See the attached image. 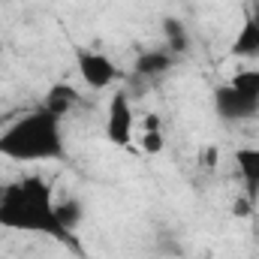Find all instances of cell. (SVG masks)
Masks as SVG:
<instances>
[{
    "mask_svg": "<svg viewBox=\"0 0 259 259\" xmlns=\"http://www.w3.org/2000/svg\"><path fill=\"white\" fill-rule=\"evenodd\" d=\"M0 226L15 232H33L72 244V229L64 223L61 208L55 205L52 184L42 178H21L6 184L0 196Z\"/></svg>",
    "mask_w": 259,
    "mask_h": 259,
    "instance_id": "1",
    "label": "cell"
},
{
    "mask_svg": "<svg viewBox=\"0 0 259 259\" xmlns=\"http://www.w3.org/2000/svg\"><path fill=\"white\" fill-rule=\"evenodd\" d=\"M0 157L18 160V163L64 160L66 142L64 130H61V118L42 106L12 118L0 130Z\"/></svg>",
    "mask_w": 259,
    "mask_h": 259,
    "instance_id": "2",
    "label": "cell"
},
{
    "mask_svg": "<svg viewBox=\"0 0 259 259\" xmlns=\"http://www.w3.org/2000/svg\"><path fill=\"white\" fill-rule=\"evenodd\" d=\"M214 112L229 121V124H238V121H250L259 115V97H250L232 84H223L214 91Z\"/></svg>",
    "mask_w": 259,
    "mask_h": 259,
    "instance_id": "3",
    "label": "cell"
},
{
    "mask_svg": "<svg viewBox=\"0 0 259 259\" xmlns=\"http://www.w3.org/2000/svg\"><path fill=\"white\" fill-rule=\"evenodd\" d=\"M133 133H136L133 106H130L127 94H115L109 103V115H106V136L112 145L127 148V145H133Z\"/></svg>",
    "mask_w": 259,
    "mask_h": 259,
    "instance_id": "4",
    "label": "cell"
},
{
    "mask_svg": "<svg viewBox=\"0 0 259 259\" xmlns=\"http://www.w3.org/2000/svg\"><path fill=\"white\" fill-rule=\"evenodd\" d=\"M78 72H81L84 84L94 88V91H103V88L115 84L118 75H121L112 58H106L100 52H91V49H81L78 52Z\"/></svg>",
    "mask_w": 259,
    "mask_h": 259,
    "instance_id": "5",
    "label": "cell"
},
{
    "mask_svg": "<svg viewBox=\"0 0 259 259\" xmlns=\"http://www.w3.org/2000/svg\"><path fill=\"white\" fill-rule=\"evenodd\" d=\"M235 166L244 178V190L250 202L259 199V148H238L235 151Z\"/></svg>",
    "mask_w": 259,
    "mask_h": 259,
    "instance_id": "6",
    "label": "cell"
},
{
    "mask_svg": "<svg viewBox=\"0 0 259 259\" xmlns=\"http://www.w3.org/2000/svg\"><path fill=\"white\" fill-rule=\"evenodd\" d=\"M232 55L235 58H259V24L247 15L241 30L235 33V42H232Z\"/></svg>",
    "mask_w": 259,
    "mask_h": 259,
    "instance_id": "7",
    "label": "cell"
},
{
    "mask_svg": "<svg viewBox=\"0 0 259 259\" xmlns=\"http://www.w3.org/2000/svg\"><path fill=\"white\" fill-rule=\"evenodd\" d=\"M75 103H78V91H75V88H69V84H55V88L46 94V100H42L39 106L49 109L52 115H58V118L64 121V115L75 106Z\"/></svg>",
    "mask_w": 259,
    "mask_h": 259,
    "instance_id": "8",
    "label": "cell"
},
{
    "mask_svg": "<svg viewBox=\"0 0 259 259\" xmlns=\"http://www.w3.org/2000/svg\"><path fill=\"white\" fill-rule=\"evenodd\" d=\"M163 36H166V52L169 55H184L190 49V33L181 18H163Z\"/></svg>",
    "mask_w": 259,
    "mask_h": 259,
    "instance_id": "9",
    "label": "cell"
},
{
    "mask_svg": "<svg viewBox=\"0 0 259 259\" xmlns=\"http://www.w3.org/2000/svg\"><path fill=\"white\" fill-rule=\"evenodd\" d=\"M172 61H175V55H169V52H145L136 61V75L157 78V75H163V72L172 69Z\"/></svg>",
    "mask_w": 259,
    "mask_h": 259,
    "instance_id": "10",
    "label": "cell"
},
{
    "mask_svg": "<svg viewBox=\"0 0 259 259\" xmlns=\"http://www.w3.org/2000/svg\"><path fill=\"white\" fill-rule=\"evenodd\" d=\"M142 151L145 154H160L163 151V124H160V115H145L142 121Z\"/></svg>",
    "mask_w": 259,
    "mask_h": 259,
    "instance_id": "11",
    "label": "cell"
},
{
    "mask_svg": "<svg viewBox=\"0 0 259 259\" xmlns=\"http://www.w3.org/2000/svg\"><path fill=\"white\" fill-rule=\"evenodd\" d=\"M229 84L238 88V91H244V94H250V97H259V69H244V72H238Z\"/></svg>",
    "mask_w": 259,
    "mask_h": 259,
    "instance_id": "12",
    "label": "cell"
},
{
    "mask_svg": "<svg viewBox=\"0 0 259 259\" xmlns=\"http://www.w3.org/2000/svg\"><path fill=\"white\" fill-rule=\"evenodd\" d=\"M250 18H253V21H256V24H259V3H256V6H253V12H250Z\"/></svg>",
    "mask_w": 259,
    "mask_h": 259,
    "instance_id": "13",
    "label": "cell"
},
{
    "mask_svg": "<svg viewBox=\"0 0 259 259\" xmlns=\"http://www.w3.org/2000/svg\"><path fill=\"white\" fill-rule=\"evenodd\" d=\"M0 196H3V187H0Z\"/></svg>",
    "mask_w": 259,
    "mask_h": 259,
    "instance_id": "14",
    "label": "cell"
}]
</instances>
